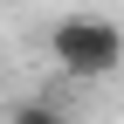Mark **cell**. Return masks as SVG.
<instances>
[{"mask_svg":"<svg viewBox=\"0 0 124 124\" xmlns=\"http://www.w3.org/2000/svg\"><path fill=\"white\" fill-rule=\"evenodd\" d=\"M48 55L62 76H76V83H97V76H110L124 62V28L110 14H62L48 28Z\"/></svg>","mask_w":124,"mask_h":124,"instance_id":"cell-1","label":"cell"},{"mask_svg":"<svg viewBox=\"0 0 124 124\" xmlns=\"http://www.w3.org/2000/svg\"><path fill=\"white\" fill-rule=\"evenodd\" d=\"M7 124H69V110H55L48 97H35V103H14Z\"/></svg>","mask_w":124,"mask_h":124,"instance_id":"cell-2","label":"cell"}]
</instances>
